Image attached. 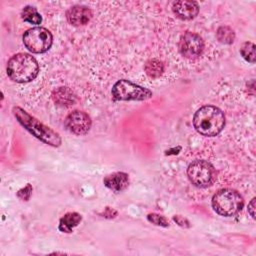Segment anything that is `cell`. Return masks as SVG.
<instances>
[{"label":"cell","instance_id":"1","mask_svg":"<svg viewBox=\"0 0 256 256\" xmlns=\"http://www.w3.org/2000/svg\"><path fill=\"white\" fill-rule=\"evenodd\" d=\"M193 125L203 136L218 135L225 126V116L216 106L205 105L199 108L193 117Z\"/></svg>","mask_w":256,"mask_h":256},{"label":"cell","instance_id":"2","mask_svg":"<svg viewBox=\"0 0 256 256\" xmlns=\"http://www.w3.org/2000/svg\"><path fill=\"white\" fill-rule=\"evenodd\" d=\"M13 113L18 122L25 127L33 136L42 142L51 145L53 147H58L61 144L60 135L52 130L50 127L41 123L38 119L28 114L25 110L20 107H14Z\"/></svg>","mask_w":256,"mask_h":256},{"label":"cell","instance_id":"3","mask_svg":"<svg viewBox=\"0 0 256 256\" xmlns=\"http://www.w3.org/2000/svg\"><path fill=\"white\" fill-rule=\"evenodd\" d=\"M39 72L37 60L27 53L13 55L7 63V74L9 78L18 83L32 81Z\"/></svg>","mask_w":256,"mask_h":256},{"label":"cell","instance_id":"4","mask_svg":"<svg viewBox=\"0 0 256 256\" xmlns=\"http://www.w3.org/2000/svg\"><path fill=\"white\" fill-rule=\"evenodd\" d=\"M244 205L242 196L233 189H221L212 198L213 209L221 216L230 217L237 214Z\"/></svg>","mask_w":256,"mask_h":256},{"label":"cell","instance_id":"5","mask_svg":"<svg viewBox=\"0 0 256 256\" xmlns=\"http://www.w3.org/2000/svg\"><path fill=\"white\" fill-rule=\"evenodd\" d=\"M23 43L33 53H44L52 45V34L44 27H34L24 33Z\"/></svg>","mask_w":256,"mask_h":256},{"label":"cell","instance_id":"6","mask_svg":"<svg viewBox=\"0 0 256 256\" xmlns=\"http://www.w3.org/2000/svg\"><path fill=\"white\" fill-rule=\"evenodd\" d=\"M112 95L116 100H137L142 101L149 99L152 92L128 80L117 81L112 88Z\"/></svg>","mask_w":256,"mask_h":256},{"label":"cell","instance_id":"7","mask_svg":"<svg viewBox=\"0 0 256 256\" xmlns=\"http://www.w3.org/2000/svg\"><path fill=\"white\" fill-rule=\"evenodd\" d=\"M187 175L194 186L203 188L212 184L215 178V170L208 161L195 160L189 164Z\"/></svg>","mask_w":256,"mask_h":256},{"label":"cell","instance_id":"8","mask_svg":"<svg viewBox=\"0 0 256 256\" xmlns=\"http://www.w3.org/2000/svg\"><path fill=\"white\" fill-rule=\"evenodd\" d=\"M204 48V43L202 38L193 32L184 33L179 41V51L180 53L188 58L195 59L201 55Z\"/></svg>","mask_w":256,"mask_h":256},{"label":"cell","instance_id":"9","mask_svg":"<svg viewBox=\"0 0 256 256\" xmlns=\"http://www.w3.org/2000/svg\"><path fill=\"white\" fill-rule=\"evenodd\" d=\"M64 125L73 134L83 135L90 130L91 119L85 112L76 110L66 116Z\"/></svg>","mask_w":256,"mask_h":256},{"label":"cell","instance_id":"10","mask_svg":"<svg viewBox=\"0 0 256 256\" xmlns=\"http://www.w3.org/2000/svg\"><path fill=\"white\" fill-rule=\"evenodd\" d=\"M92 17L91 10L83 5H75L66 12L68 22L74 26H82L87 24Z\"/></svg>","mask_w":256,"mask_h":256},{"label":"cell","instance_id":"11","mask_svg":"<svg viewBox=\"0 0 256 256\" xmlns=\"http://www.w3.org/2000/svg\"><path fill=\"white\" fill-rule=\"evenodd\" d=\"M174 14L182 20H190L197 16L199 12V6L195 1H177L173 4Z\"/></svg>","mask_w":256,"mask_h":256},{"label":"cell","instance_id":"12","mask_svg":"<svg viewBox=\"0 0 256 256\" xmlns=\"http://www.w3.org/2000/svg\"><path fill=\"white\" fill-rule=\"evenodd\" d=\"M103 182L105 186L112 191L115 192H121L125 190L129 185V177L124 172H115L112 174L107 175Z\"/></svg>","mask_w":256,"mask_h":256},{"label":"cell","instance_id":"13","mask_svg":"<svg viewBox=\"0 0 256 256\" xmlns=\"http://www.w3.org/2000/svg\"><path fill=\"white\" fill-rule=\"evenodd\" d=\"M82 220V217L77 212L66 213L59 222V230L65 233H71L73 228L76 227Z\"/></svg>","mask_w":256,"mask_h":256},{"label":"cell","instance_id":"14","mask_svg":"<svg viewBox=\"0 0 256 256\" xmlns=\"http://www.w3.org/2000/svg\"><path fill=\"white\" fill-rule=\"evenodd\" d=\"M53 99L56 103L63 106L72 105L76 101L75 95L66 87H60L55 90L53 93Z\"/></svg>","mask_w":256,"mask_h":256},{"label":"cell","instance_id":"15","mask_svg":"<svg viewBox=\"0 0 256 256\" xmlns=\"http://www.w3.org/2000/svg\"><path fill=\"white\" fill-rule=\"evenodd\" d=\"M146 74L151 78H158L164 71L163 63L157 59H151L147 61L145 65Z\"/></svg>","mask_w":256,"mask_h":256},{"label":"cell","instance_id":"16","mask_svg":"<svg viewBox=\"0 0 256 256\" xmlns=\"http://www.w3.org/2000/svg\"><path fill=\"white\" fill-rule=\"evenodd\" d=\"M21 17L24 21L31 23V24H40L42 21L41 15L38 13L35 7L33 6H26L23 8L21 12Z\"/></svg>","mask_w":256,"mask_h":256},{"label":"cell","instance_id":"17","mask_svg":"<svg viewBox=\"0 0 256 256\" xmlns=\"http://www.w3.org/2000/svg\"><path fill=\"white\" fill-rule=\"evenodd\" d=\"M217 39L223 44H231L235 39V33L229 26H221L217 30Z\"/></svg>","mask_w":256,"mask_h":256},{"label":"cell","instance_id":"18","mask_svg":"<svg viewBox=\"0 0 256 256\" xmlns=\"http://www.w3.org/2000/svg\"><path fill=\"white\" fill-rule=\"evenodd\" d=\"M240 53L242 55V57L250 62V63H254L255 62V45L252 42H245L242 44L241 48H240Z\"/></svg>","mask_w":256,"mask_h":256},{"label":"cell","instance_id":"19","mask_svg":"<svg viewBox=\"0 0 256 256\" xmlns=\"http://www.w3.org/2000/svg\"><path fill=\"white\" fill-rule=\"evenodd\" d=\"M147 219H148L149 222H151V223H153L155 225H158V226L167 227L169 225L168 220L164 216H161V215H158V214H155V213L149 214L147 216Z\"/></svg>","mask_w":256,"mask_h":256},{"label":"cell","instance_id":"20","mask_svg":"<svg viewBox=\"0 0 256 256\" xmlns=\"http://www.w3.org/2000/svg\"><path fill=\"white\" fill-rule=\"evenodd\" d=\"M31 192H32V187L30 184H27L26 187H24L23 189L19 190L18 192V197L21 198L22 200H28L30 198V195H31Z\"/></svg>","mask_w":256,"mask_h":256},{"label":"cell","instance_id":"21","mask_svg":"<svg viewBox=\"0 0 256 256\" xmlns=\"http://www.w3.org/2000/svg\"><path fill=\"white\" fill-rule=\"evenodd\" d=\"M173 220H174L179 226H181V227H184V228L190 227L189 221H188L186 218H184V217H182V216H180V215H175V216H173Z\"/></svg>","mask_w":256,"mask_h":256},{"label":"cell","instance_id":"22","mask_svg":"<svg viewBox=\"0 0 256 256\" xmlns=\"http://www.w3.org/2000/svg\"><path fill=\"white\" fill-rule=\"evenodd\" d=\"M255 207V198H253L252 200H251V202L249 203V205H248V211H249V213H250V215L253 217V218H255V213H254V208Z\"/></svg>","mask_w":256,"mask_h":256}]
</instances>
